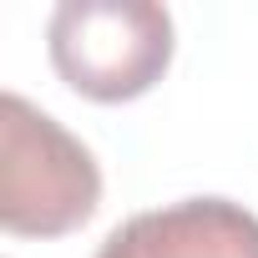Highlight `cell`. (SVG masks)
I'll return each instance as SVG.
<instances>
[{
	"label": "cell",
	"mask_w": 258,
	"mask_h": 258,
	"mask_svg": "<svg viewBox=\"0 0 258 258\" xmlns=\"http://www.w3.org/2000/svg\"><path fill=\"white\" fill-rule=\"evenodd\" d=\"M101 203V167L81 137L31 106L0 96V228L16 238H61Z\"/></svg>",
	"instance_id": "6da1fadb"
},
{
	"label": "cell",
	"mask_w": 258,
	"mask_h": 258,
	"mask_svg": "<svg viewBox=\"0 0 258 258\" xmlns=\"http://www.w3.org/2000/svg\"><path fill=\"white\" fill-rule=\"evenodd\" d=\"M96 258H258V218L228 198H182L116 223Z\"/></svg>",
	"instance_id": "3957f363"
},
{
	"label": "cell",
	"mask_w": 258,
	"mask_h": 258,
	"mask_svg": "<svg viewBox=\"0 0 258 258\" xmlns=\"http://www.w3.org/2000/svg\"><path fill=\"white\" fill-rule=\"evenodd\" d=\"M56 76L86 101H132L172 66V16L152 0H66L46 26Z\"/></svg>",
	"instance_id": "7a4b0ae2"
}]
</instances>
